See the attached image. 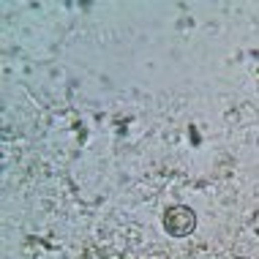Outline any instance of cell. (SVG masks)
<instances>
[{
    "label": "cell",
    "mask_w": 259,
    "mask_h": 259,
    "mask_svg": "<svg viewBox=\"0 0 259 259\" xmlns=\"http://www.w3.org/2000/svg\"><path fill=\"white\" fill-rule=\"evenodd\" d=\"M164 229L172 237H188L197 229V213L186 205H175L164 213Z\"/></svg>",
    "instance_id": "obj_1"
},
{
    "label": "cell",
    "mask_w": 259,
    "mask_h": 259,
    "mask_svg": "<svg viewBox=\"0 0 259 259\" xmlns=\"http://www.w3.org/2000/svg\"><path fill=\"white\" fill-rule=\"evenodd\" d=\"M148 259H169V256H164V254H153V256H148Z\"/></svg>",
    "instance_id": "obj_2"
}]
</instances>
